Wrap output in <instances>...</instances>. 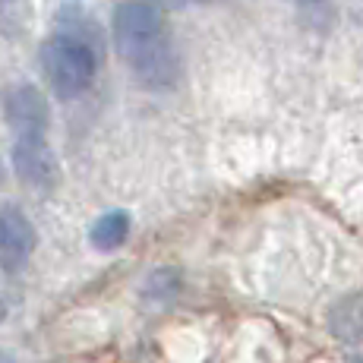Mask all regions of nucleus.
I'll return each mask as SVG.
<instances>
[{
  "mask_svg": "<svg viewBox=\"0 0 363 363\" xmlns=\"http://www.w3.org/2000/svg\"><path fill=\"white\" fill-rule=\"evenodd\" d=\"M41 69H45V79L51 86V92L57 99L69 101V99H79L95 82L99 54L86 41L57 32L54 38H48L41 45Z\"/></svg>",
  "mask_w": 363,
  "mask_h": 363,
  "instance_id": "obj_2",
  "label": "nucleus"
},
{
  "mask_svg": "<svg viewBox=\"0 0 363 363\" xmlns=\"http://www.w3.org/2000/svg\"><path fill=\"white\" fill-rule=\"evenodd\" d=\"M329 332L345 345H363V291L338 297L329 306Z\"/></svg>",
  "mask_w": 363,
  "mask_h": 363,
  "instance_id": "obj_6",
  "label": "nucleus"
},
{
  "mask_svg": "<svg viewBox=\"0 0 363 363\" xmlns=\"http://www.w3.org/2000/svg\"><path fill=\"white\" fill-rule=\"evenodd\" d=\"M0 108H4V121L6 127L13 130V136H48V127H51V104L41 95L38 86L32 82H19V86H10L0 99Z\"/></svg>",
  "mask_w": 363,
  "mask_h": 363,
  "instance_id": "obj_3",
  "label": "nucleus"
},
{
  "mask_svg": "<svg viewBox=\"0 0 363 363\" xmlns=\"http://www.w3.org/2000/svg\"><path fill=\"white\" fill-rule=\"evenodd\" d=\"M35 247H38V234L29 215L13 202H4L0 206V272L19 275L29 265Z\"/></svg>",
  "mask_w": 363,
  "mask_h": 363,
  "instance_id": "obj_4",
  "label": "nucleus"
},
{
  "mask_svg": "<svg viewBox=\"0 0 363 363\" xmlns=\"http://www.w3.org/2000/svg\"><path fill=\"white\" fill-rule=\"evenodd\" d=\"M0 180H4V164H0Z\"/></svg>",
  "mask_w": 363,
  "mask_h": 363,
  "instance_id": "obj_11",
  "label": "nucleus"
},
{
  "mask_svg": "<svg viewBox=\"0 0 363 363\" xmlns=\"http://www.w3.org/2000/svg\"><path fill=\"white\" fill-rule=\"evenodd\" d=\"M130 231H133L130 212H123V208H108V212H101L99 218L92 221V228H89V243H92L99 253H114V250H121L123 243L130 240Z\"/></svg>",
  "mask_w": 363,
  "mask_h": 363,
  "instance_id": "obj_7",
  "label": "nucleus"
},
{
  "mask_svg": "<svg viewBox=\"0 0 363 363\" xmlns=\"http://www.w3.org/2000/svg\"><path fill=\"white\" fill-rule=\"evenodd\" d=\"M300 4H319V0H300Z\"/></svg>",
  "mask_w": 363,
  "mask_h": 363,
  "instance_id": "obj_10",
  "label": "nucleus"
},
{
  "mask_svg": "<svg viewBox=\"0 0 363 363\" xmlns=\"http://www.w3.org/2000/svg\"><path fill=\"white\" fill-rule=\"evenodd\" d=\"M10 162L16 177L35 190H51L57 184V155H54L48 136H19L13 139Z\"/></svg>",
  "mask_w": 363,
  "mask_h": 363,
  "instance_id": "obj_5",
  "label": "nucleus"
},
{
  "mask_svg": "<svg viewBox=\"0 0 363 363\" xmlns=\"http://www.w3.org/2000/svg\"><path fill=\"white\" fill-rule=\"evenodd\" d=\"M6 313H10V306H6V297L0 294V323H4V319H6Z\"/></svg>",
  "mask_w": 363,
  "mask_h": 363,
  "instance_id": "obj_9",
  "label": "nucleus"
},
{
  "mask_svg": "<svg viewBox=\"0 0 363 363\" xmlns=\"http://www.w3.org/2000/svg\"><path fill=\"white\" fill-rule=\"evenodd\" d=\"M111 32L117 54L127 60L136 82H143L145 89H167L177 82V51L164 35L158 6L145 0H127L111 16Z\"/></svg>",
  "mask_w": 363,
  "mask_h": 363,
  "instance_id": "obj_1",
  "label": "nucleus"
},
{
  "mask_svg": "<svg viewBox=\"0 0 363 363\" xmlns=\"http://www.w3.org/2000/svg\"><path fill=\"white\" fill-rule=\"evenodd\" d=\"M354 363H363V360H354Z\"/></svg>",
  "mask_w": 363,
  "mask_h": 363,
  "instance_id": "obj_12",
  "label": "nucleus"
},
{
  "mask_svg": "<svg viewBox=\"0 0 363 363\" xmlns=\"http://www.w3.org/2000/svg\"><path fill=\"white\" fill-rule=\"evenodd\" d=\"M180 291V275L177 269H155L143 284V294L145 300H155V303H167L174 300Z\"/></svg>",
  "mask_w": 363,
  "mask_h": 363,
  "instance_id": "obj_8",
  "label": "nucleus"
}]
</instances>
